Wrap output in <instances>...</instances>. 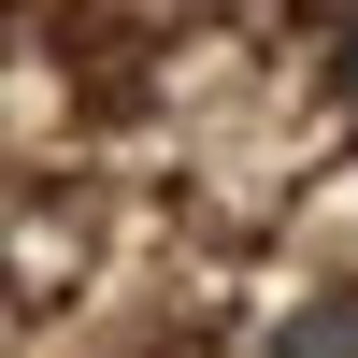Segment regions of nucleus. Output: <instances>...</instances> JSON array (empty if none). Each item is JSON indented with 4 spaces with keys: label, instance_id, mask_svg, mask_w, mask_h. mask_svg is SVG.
<instances>
[{
    "label": "nucleus",
    "instance_id": "nucleus-1",
    "mask_svg": "<svg viewBox=\"0 0 358 358\" xmlns=\"http://www.w3.org/2000/svg\"><path fill=\"white\" fill-rule=\"evenodd\" d=\"M273 358H358V287H315V301L273 330Z\"/></svg>",
    "mask_w": 358,
    "mask_h": 358
},
{
    "label": "nucleus",
    "instance_id": "nucleus-2",
    "mask_svg": "<svg viewBox=\"0 0 358 358\" xmlns=\"http://www.w3.org/2000/svg\"><path fill=\"white\" fill-rule=\"evenodd\" d=\"M330 86H344V101H358V29H344V57H330Z\"/></svg>",
    "mask_w": 358,
    "mask_h": 358
}]
</instances>
